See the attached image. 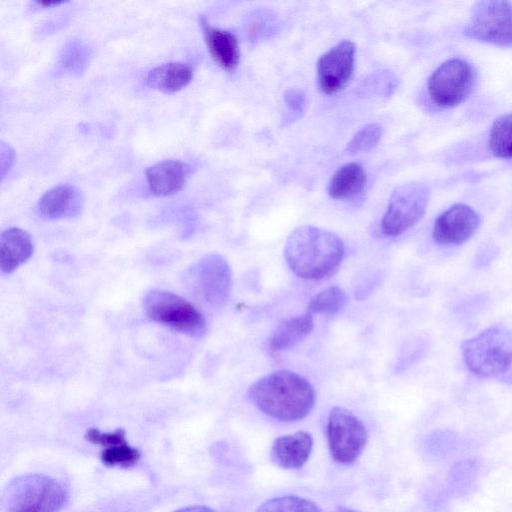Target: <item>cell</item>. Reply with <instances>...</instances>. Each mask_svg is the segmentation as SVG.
Instances as JSON below:
<instances>
[{
    "label": "cell",
    "instance_id": "cell-1",
    "mask_svg": "<svg viewBox=\"0 0 512 512\" xmlns=\"http://www.w3.org/2000/svg\"><path fill=\"white\" fill-rule=\"evenodd\" d=\"M248 396L264 414L283 422L305 418L316 402L311 383L290 370H278L256 380Z\"/></svg>",
    "mask_w": 512,
    "mask_h": 512
},
{
    "label": "cell",
    "instance_id": "cell-2",
    "mask_svg": "<svg viewBox=\"0 0 512 512\" xmlns=\"http://www.w3.org/2000/svg\"><path fill=\"white\" fill-rule=\"evenodd\" d=\"M284 257L298 277L322 280L333 275L344 257V244L333 232L312 225H302L288 236Z\"/></svg>",
    "mask_w": 512,
    "mask_h": 512
},
{
    "label": "cell",
    "instance_id": "cell-3",
    "mask_svg": "<svg viewBox=\"0 0 512 512\" xmlns=\"http://www.w3.org/2000/svg\"><path fill=\"white\" fill-rule=\"evenodd\" d=\"M468 369L483 377L502 376L512 366V331L494 324L462 343Z\"/></svg>",
    "mask_w": 512,
    "mask_h": 512
},
{
    "label": "cell",
    "instance_id": "cell-4",
    "mask_svg": "<svg viewBox=\"0 0 512 512\" xmlns=\"http://www.w3.org/2000/svg\"><path fill=\"white\" fill-rule=\"evenodd\" d=\"M147 317L173 331L199 338L206 333L203 314L188 300L167 290H152L143 300Z\"/></svg>",
    "mask_w": 512,
    "mask_h": 512
},
{
    "label": "cell",
    "instance_id": "cell-5",
    "mask_svg": "<svg viewBox=\"0 0 512 512\" xmlns=\"http://www.w3.org/2000/svg\"><path fill=\"white\" fill-rule=\"evenodd\" d=\"M6 499L9 512H59L67 500V491L53 478L31 474L16 479Z\"/></svg>",
    "mask_w": 512,
    "mask_h": 512
},
{
    "label": "cell",
    "instance_id": "cell-6",
    "mask_svg": "<svg viewBox=\"0 0 512 512\" xmlns=\"http://www.w3.org/2000/svg\"><path fill=\"white\" fill-rule=\"evenodd\" d=\"M184 280L193 295L213 309L225 305L232 287L230 266L223 256L216 253L194 263L186 271Z\"/></svg>",
    "mask_w": 512,
    "mask_h": 512
},
{
    "label": "cell",
    "instance_id": "cell-7",
    "mask_svg": "<svg viewBox=\"0 0 512 512\" xmlns=\"http://www.w3.org/2000/svg\"><path fill=\"white\" fill-rule=\"evenodd\" d=\"M428 202L429 189L423 183L409 182L396 187L381 219L382 233L395 237L413 227L424 216Z\"/></svg>",
    "mask_w": 512,
    "mask_h": 512
},
{
    "label": "cell",
    "instance_id": "cell-8",
    "mask_svg": "<svg viewBox=\"0 0 512 512\" xmlns=\"http://www.w3.org/2000/svg\"><path fill=\"white\" fill-rule=\"evenodd\" d=\"M464 34L484 43L512 47V3L498 0L477 2Z\"/></svg>",
    "mask_w": 512,
    "mask_h": 512
},
{
    "label": "cell",
    "instance_id": "cell-9",
    "mask_svg": "<svg viewBox=\"0 0 512 512\" xmlns=\"http://www.w3.org/2000/svg\"><path fill=\"white\" fill-rule=\"evenodd\" d=\"M475 73L471 65L461 58H451L438 66L428 80L432 101L444 108L461 104L471 94Z\"/></svg>",
    "mask_w": 512,
    "mask_h": 512
},
{
    "label": "cell",
    "instance_id": "cell-10",
    "mask_svg": "<svg viewBox=\"0 0 512 512\" xmlns=\"http://www.w3.org/2000/svg\"><path fill=\"white\" fill-rule=\"evenodd\" d=\"M327 439L333 459L351 464L362 453L368 434L365 425L351 411L333 407L327 421Z\"/></svg>",
    "mask_w": 512,
    "mask_h": 512
},
{
    "label": "cell",
    "instance_id": "cell-11",
    "mask_svg": "<svg viewBox=\"0 0 512 512\" xmlns=\"http://www.w3.org/2000/svg\"><path fill=\"white\" fill-rule=\"evenodd\" d=\"M356 46L343 40L326 51L317 61V83L325 94H335L351 80Z\"/></svg>",
    "mask_w": 512,
    "mask_h": 512
},
{
    "label": "cell",
    "instance_id": "cell-12",
    "mask_svg": "<svg viewBox=\"0 0 512 512\" xmlns=\"http://www.w3.org/2000/svg\"><path fill=\"white\" fill-rule=\"evenodd\" d=\"M479 226V216L464 204H455L435 220L432 236L442 246H455L468 241Z\"/></svg>",
    "mask_w": 512,
    "mask_h": 512
},
{
    "label": "cell",
    "instance_id": "cell-13",
    "mask_svg": "<svg viewBox=\"0 0 512 512\" xmlns=\"http://www.w3.org/2000/svg\"><path fill=\"white\" fill-rule=\"evenodd\" d=\"M81 191L71 184H60L46 191L38 201V212L47 220H58L78 216L83 208Z\"/></svg>",
    "mask_w": 512,
    "mask_h": 512
},
{
    "label": "cell",
    "instance_id": "cell-14",
    "mask_svg": "<svg viewBox=\"0 0 512 512\" xmlns=\"http://www.w3.org/2000/svg\"><path fill=\"white\" fill-rule=\"evenodd\" d=\"M191 166L180 160H164L145 171L151 193L158 197L170 196L181 191L186 185Z\"/></svg>",
    "mask_w": 512,
    "mask_h": 512
},
{
    "label": "cell",
    "instance_id": "cell-15",
    "mask_svg": "<svg viewBox=\"0 0 512 512\" xmlns=\"http://www.w3.org/2000/svg\"><path fill=\"white\" fill-rule=\"evenodd\" d=\"M200 25L205 42L214 62L226 71H233L239 64L240 49L236 35L228 30L215 28L202 17Z\"/></svg>",
    "mask_w": 512,
    "mask_h": 512
},
{
    "label": "cell",
    "instance_id": "cell-16",
    "mask_svg": "<svg viewBox=\"0 0 512 512\" xmlns=\"http://www.w3.org/2000/svg\"><path fill=\"white\" fill-rule=\"evenodd\" d=\"M312 436L305 431L278 437L271 448V459L284 469H300L312 451Z\"/></svg>",
    "mask_w": 512,
    "mask_h": 512
},
{
    "label": "cell",
    "instance_id": "cell-17",
    "mask_svg": "<svg viewBox=\"0 0 512 512\" xmlns=\"http://www.w3.org/2000/svg\"><path fill=\"white\" fill-rule=\"evenodd\" d=\"M34 244L30 234L18 227L4 230L0 236V269L10 274L24 264L33 254Z\"/></svg>",
    "mask_w": 512,
    "mask_h": 512
},
{
    "label": "cell",
    "instance_id": "cell-18",
    "mask_svg": "<svg viewBox=\"0 0 512 512\" xmlns=\"http://www.w3.org/2000/svg\"><path fill=\"white\" fill-rule=\"evenodd\" d=\"M193 78V68L189 63L169 62L149 71L146 83L157 91L174 93L186 87Z\"/></svg>",
    "mask_w": 512,
    "mask_h": 512
},
{
    "label": "cell",
    "instance_id": "cell-19",
    "mask_svg": "<svg viewBox=\"0 0 512 512\" xmlns=\"http://www.w3.org/2000/svg\"><path fill=\"white\" fill-rule=\"evenodd\" d=\"M313 326L312 314L307 311L284 320L269 339L270 349L279 352L297 346L311 333Z\"/></svg>",
    "mask_w": 512,
    "mask_h": 512
},
{
    "label": "cell",
    "instance_id": "cell-20",
    "mask_svg": "<svg viewBox=\"0 0 512 512\" xmlns=\"http://www.w3.org/2000/svg\"><path fill=\"white\" fill-rule=\"evenodd\" d=\"M367 176L362 165L349 162L339 167L332 175L328 184V194L333 199H347L359 194Z\"/></svg>",
    "mask_w": 512,
    "mask_h": 512
},
{
    "label": "cell",
    "instance_id": "cell-21",
    "mask_svg": "<svg viewBox=\"0 0 512 512\" xmlns=\"http://www.w3.org/2000/svg\"><path fill=\"white\" fill-rule=\"evenodd\" d=\"M489 147L494 156L512 159V113L502 115L493 122Z\"/></svg>",
    "mask_w": 512,
    "mask_h": 512
},
{
    "label": "cell",
    "instance_id": "cell-22",
    "mask_svg": "<svg viewBox=\"0 0 512 512\" xmlns=\"http://www.w3.org/2000/svg\"><path fill=\"white\" fill-rule=\"evenodd\" d=\"M347 300V295L342 288L330 286L310 299L307 312L333 316L346 305Z\"/></svg>",
    "mask_w": 512,
    "mask_h": 512
},
{
    "label": "cell",
    "instance_id": "cell-23",
    "mask_svg": "<svg viewBox=\"0 0 512 512\" xmlns=\"http://www.w3.org/2000/svg\"><path fill=\"white\" fill-rule=\"evenodd\" d=\"M257 512H322L312 501L299 496H280L264 501Z\"/></svg>",
    "mask_w": 512,
    "mask_h": 512
},
{
    "label": "cell",
    "instance_id": "cell-24",
    "mask_svg": "<svg viewBox=\"0 0 512 512\" xmlns=\"http://www.w3.org/2000/svg\"><path fill=\"white\" fill-rule=\"evenodd\" d=\"M140 456V451L127 442L105 447L101 452L102 462L111 467H131L139 461Z\"/></svg>",
    "mask_w": 512,
    "mask_h": 512
},
{
    "label": "cell",
    "instance_id": "cell-25",
    "mask_svg": "<svg viewBox=\"0 0 512 512\" xmlns=\"http://www.w3.org/2000/svg\"><path fill=\"white\" fill-rule=\"evenodd\" d=\"M89 61V49L79 40L69 42L60 56V67L68 73H80Z\"/></svg>",
    "mask_w": 512,
    "mask_h": 512
},
{
    "label": "cell",
    "instance_id": "cell-26",
    "mask_svg": "<svg viewBox=\"0 0 512 512\" xmlns=\"http://www.w3.org/2000/svg\"><path fill=\"white\" fill-rule=\"evenodd\" d=\"M382 136V128L376 123H370L354 134L347 143L346 150L350 154L365 152L377 145Z\"/></svg>",
    "mask_w": 512,
    "mask_h": 512
},
{
    "label": "cell",
    "instance_id": "cell-27",
    "mask_svg": "<svg viewBox=\"0 0 512 512\" xmlns=\"http://www.w3.org/2000/svg\"><path fill=\"white\" fill-rule=\"evenodd\" d=\"M85 438L93 444L100 445L102 448L127 442L123 429L102 432L96 428H90L86 431Z\"/></svg>",
    "mask_w": 512,
    "mask_h": 512
},
{
    "label": "cell",
    "instance_id": "cell-28",
    "mask_svg": "<svg viewBox=\"0 0 512 512\" xmlns=\"http://www.w3.org/2000/svg\"><path fill=\"white\" fill-rule=\"evenodd\" d=\"M284 100L286 105L294 113H300L304 110L305 106V94L302 90L292 88L285 92Z\"/></svg>",
    "mask_w": 512,
    "mask_h": 512
},
{
    "label": "cell",
    "instance_id": "cell-29",
    "mask_svg": "<svg viewBox=\"0 0 512 512\" xmlns=\"http://www.w3.org/2000/svg\"><path fill=\"white\" fill-rule=\"evenodd\" d=\"M15 162V151L13 148L1 141L0 144V168H1V178L3 179L12 168Z\"/></svg>",
    "mask_w": 512,
    "mask_h": 512
},
{
    "label": "cell",
    "instance_id": "cell-30",
    "mask_svg": "<svg viewBox=\"0 0 512 512\" xmlns=\"http://www.w3.org/2000/svg\"><path fill=\"white\" fill-rule=\"evenodd\" d=\"M174 512H215V511L206 506L194 505V506H187V507L180 508Z\"/></svg>",
    "mask_w": 512,
    "mask_h": 512
},
{
    "label": "cell",
    "instance_id": "cell-31",
    "mask_svg": "<svg viewBox=\"0 0 512 512\" xmlns=\"http://www.w3.org/2000/svg\"><path fill=\"white\" fill-rule=\"evenodd\" d=\"M34 3L37 6H41V7L47 8V7H53V6L61 5L64 2H59V1H35Z\"/></svg>",
    "mask_w": 512,
    "mask_h": 512
},
{
    "label": "cell",
    "instance_id": "cell-32",
    "mask_svg": "<svg viewBox=\"0 0 512 512\" xmlns=\"http://www.w3.org/2000/svg\"><path fill=\"white\" fill-rule=\"evenodd\" d=\"M337 512H358L354 509H350V508H345V507H340Z\"/></svg>",
    "mask_w": 512,
    "mask_h": 512
}]
</instances>
